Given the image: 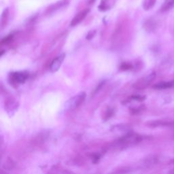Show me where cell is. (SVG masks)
Listing matches in <instances>:
<instances>
[{
  "instance_id": "6da1fadb",
  "label": "cell",
  "mask_w": 174,
  "mask_h": 174,
  "mask_svg": "<svg viewBox=\"0 0 174 174\" xmlns=\"http://www.w3.org/2000/svg\"><path fill=\"white\" fill-rule=\"evenodd\" d=\"M86 95L85 92H80L70 98L65 103V110L67 111H72L78 108L85 101Z\"/></svg>"
},
{
  "instance_id": "7a4b0ae2",
  "label": "cell",
  "mask_w": 174,
  "mask_h": 174,
  "mask_svg": "<svg viewBox=\"0 0 174 174\" xmlns=\"http://www.w3.org/2000/svg\"><path fill=\"white\" fill-rule=\"evenodd\" d=\"M30 74L27 71H15L9 74L8 81L12 85H20L27 80Z\"/></svg>"
},
{
  "instance_id": "3957f363",
  "label": "cell",
  "mask_w": 174,
  "mask_h": 174,
  "mask_svg": "<svg viewBox=\"0 0 174 174\" xmlns=\"http://www.w3.org/2000/svg\"><path fill=\"white\" fill-rule=\"evenodd\" d=\"M155 76L156 74L154 72H152V73L148 74V76H146L144 77L139 79L138 80H137L133 84V88L137 90H142L146 89L154 80Z\"/></svg>"
},
{
  "instance_id": "277c9868",
  "label": "cell",
  "mask_w": 174,
  "mask_h": 174,
  "mask_svg": "<svg viewBox=\"0 0 174 174\" xmlns=\"http://www.w3.org/2000/svg\"><path fill=\"white\" fill-rule=\"evenodd\" d=\"M69 3H70L69 0H60V1L54 3L53 4L49 6L48 8H46L45 13L46 14L53 13L54 12H56L57 10L66 7L69 4Z\"/></svg>"
},
{
  "instance_id": "5b68a950",
  "label": "cell",
  "mask_w": 174,
  "mask_h": 174,
  "mask_svg": "<svg viewBox=\"0 0 174 174\" xmlns=\"http://www.w3.org/2000/svg\"><path fill=\"white\" fill-rule=\"evenodd\" d=\"M65 54L63 53L58 57H57L54 59H53L50 66V71L54 73V72H56L59 70V68L61 66V65L63 64V62L65 60Z\"/></svg>"
},
{
  "instance_id": "8992f818",
  "label": "cell",
  "mask_w": 174,
  "mask_h": 174,
  "mask_svg": "<svg viewBox=\"0 0 174 174\" xmlns=\"http://www.w3.org/2000/svg\"><path fill=\"white\" fill-rule=\"evenodd\" d=\"M90 10L86 8L80 12H78L76 15L73 18V19L71 21L70 23V25L71 27H74L78 25L79 23H80L81 22L85 19V17L88 15V14Z\"/></svg>"
},
{
  "instance_id": "52a82bcc",
  "label": "cell",
  "mask_w": 174,
  "mask_h": 174,
  "mask_svg": "<svg viewBox=\"0 0 174 174\" xmlns=\"http://www.w3.org/2000/svg\"><path fill=\"white\" fill-rule=\"evenodd\" d=\"M18 108H19V103L13 98L10 97L6 100L5 109L8 114H14L17 110Z\"/></svg>"
},
{
  "instance_id": "ba28073f",
  "label": "cell",
  "mask_w": 174,
  "mask_h": 174,
  "mask_svg": "<svg viewBox=\"0 0 174 174\" xmlns=\"http://www.w3.org/2000/svg\"><path fill=\"white\" fill-rule=\"evenodd\" d=\"M48 133L47 132L39 133L38 135L35 136L31 140V144L34 146H39L45 142V141L48 138Z\"/></svg>"
},
{
  "instance_id": "9c48e42d",
  "label": "cell",
  "mask_w": 174,
  "mask_h": 174,
  "mask_svg": "<svg viewBox=\"0 0 174 174\" xmlns=\"http://www.w3.org/2000/svg\"><path fill=\"white\" fill-rule=\"evenodd\" d=\"M173 82H161L157 83L153 86V88L157 90H164L173 87Z\"/></svg>"
},
{
  "instance_id": "30bf717a",
  "label": "cell",
  "mask_w": 174,
  "mask_h": 174,
  "mask_svg": "<svg viewBox=\"0 0 174 174\" xmlns=\"http://www.w3.org/2000/svg\"><path fill=\"white\" fill-rule=\"evenodd\" d=\"M9 18V9L8 8H6L3 11L1 16V28L3 29L6 26L8 21Z\"/></svg>"
},
{
  "instance_id": "8fae6325",
  "label": "cell",
  "mask_w": 174,
  "mask_h": 174,
  "mask_svg": "<svg viewBox=\"0 0 174 174\" xmlns=\"http://www.w3.org/2000/svg\"><path fill=\"white\" fill-rule=\"evenodd\" d=\"M15 167V163L12 158H8L3 164V169L5 170H12Z\"/></svg>"
},
{
  "instance_id": "7c38bea8",
  "label": "cell",
  "mask_w": 174,
  "mask_h": 174,
  "mask_svg": "<svg viewBox=\"0 0 174 174\" xmlns=\"http://www.w3.org/2000/svg\"><path fill=\"white\" fill-rule=\"evenodd\" d=\"M156 2H157V0H144L143 8L146 11L150 10L154 6Z\"/></svg>"
},
{
  "instance_id": "4fadbf2b",
  "label": "cell",
  "mask_w": 174,
  "mask_h": 174,
  "mask_svg": "<svg viewBox=\"0 0 174 174\" xmlns=\"http://www.w3.org/2000/svg\"><path fill=\"white\" fill-rule=\"evenodd\" d=\"M173 5H174V0H165L161 7V11L162 12L167 11L169 9H171Z\"/></svg>"
},
{
  "instance_id": "5bb4252c",
  "label": "cell",
  "mask_w": 174,
  "mask_h": 174,
  "mask_svg": "<svg viewBox=\"0 0 174 174\" xmlns=\"http://www.w3.org/2000/svg\"><path fill=\"white\" fill-rule=\"evenodd\" d=\"M156 24L154 21L151 20H148L146 21V23L144 24V27L146 31H152L154 30Z\"/></svg>"
},
{
  "instance_id": "9a60e30c",
  "label": "cell",
  "mask_w": 174,
  "mask_h": 174,
  "mask_svg": "<svg viewBox=\"0 0 174 174\" xmlns=\"http://www.w3.org/2000/svg\"><path fill=\"white\" fill-rule=\"evenodd\" d=\"M98 9L101 11V12H106V11L110 9V7L108 6V0H101L99 6H98Z\"/></svg>"
},
{
  "instance_id": "2e32d148",
  "label": "cell",
  "mask_w": 174,
  "mask_h": 174,
  "mask_svg": "<svg viewBox=\"0 0 174 174\" xmlns=\"http://www.w3.org/2000/svg\"><path fill=\"white\" fill-rule=\"evenodd\" d=\"M130 172V168L127 167H121L117 169H116L115 171L112 173V174H126Z\"/></svg>"
},
{
  "instance_id": "e0dca14e",
  "label": "cell",
  "mask_w": 174,
  "mask_h": 174,
  "mask_svg": "<svg viewBox=\"0 0 174 174\" xmlns=\"http://www.w3.org/2000/svg\"><path fill=\"white\" fill-rule=\"evenodd\" d=\"M13 39V35H8V36H6L4 38H3L1 41V45L3 44H9L12 42Z\"/></svg>"
},
{
  "instance_id": "ac0fdd59",
  "label": "cell",
  "mask_w": 174,
  "mask_h": 174,
  "mask_svg": "<svg viewBox=\"0 0 174 174\" xmlns=\"http://www.w3.org/2000/svg\"><path fill=\"white\" fill-rule=\"evenodd\" d=\"M132 68H133L132 65L127 63H123L121 64V67H120V70H121L122 71H127L131 70Z\"/></svg>"
},
{
  "instance_id": "d6986e66",
  "label": "cell",
  "mask_w": 174,
  "mask_h": 174,
  "mask_svg": "<svg viewBox=\"0 0 174 174\" xmlns=\"http://www.w3.org/2000/svg\"><path fill=\"white\" fill-rule=\"evenodd\" d=\"M96 33L97 31L95 30H90V31H89L88 34H87L86 39H88V40H91V39L95 36Z\"/></svg>"
},
{
  "instance_id": "ffe728a7",
  "label": "cell",
  "mask_w": 174,
  "mask_h": 174,
  "mask_svg": "<svg viewBox=\"0 0 174 174\" xmlns=\"http://www.w3.org/2000/svg\"><path fill=\"white\" fill-rule=\"evenodd\" d=\"M132 99L134 100H136V101H141L145 99V97L144 96H141V95H133L131 97Z\"/></svg>"
},
{
  "instance_id": "44dd1931",
  "label": "cell",
  "mask_w": 174,
  "mask_h": 174,
  "mask_svg": "<svg viewBox=\"0 0 174 174\" xmlns=\"http://www.w3.org/2000/svg\"><path fill=\"white\" fill-rule=\"evenodd\" d=\"M95 2V0H88V3L89 5H91V4H93Z\"/></svg>"
},
{
  "instance_id": "7402d4cb",
  "label": "cell",
  "mask_w": 174,
  "mask_h": 174,
  "mask_svg": "<svg viewBox=\"0 0 174 174\" xmlns=\"http://www.w3.org/2000/svg\"><path fill=\"white\" fill-rule=\"evenodd\" d=\"M1 174H9V173H8L7 172L3 171V169H2V170H1Z\"/></svg>"
}]
</instances>
